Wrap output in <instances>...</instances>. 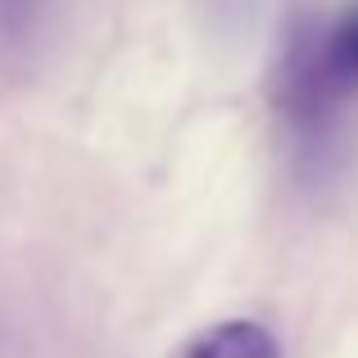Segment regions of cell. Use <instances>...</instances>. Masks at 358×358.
Listing matches in <instances>:
<instances>
[{"label": "cell", "mask_w": 358, "mask_h": 358, "mask_svg": "<svg viewBox=\"0 0 358 358\" xmlns=\"http://www.w3.org/2000/svg\"><path fill=\"white\" fill-rule=\"evenodd\" d=\"M358 100V0L322 23H295L272 64V105L304 145L322 150Z\"/></svg>", "instance_id": "obj_1"}, {"label": "cell", "mask_w": 358, "mask_h": 358, "mask_svg": "<svg viewBox=\"0 0 358 358\" xmlns=\"http://www.w3.org/2000/svg\"><path fill=\"white\" fill-rule=\"evenodd\" d=\"M173 358H281V345L272 341L268 327L250 322V317H227L177 345Z\"/></svg>", "instance_id": "obj_2"}, {"label": "cell", "mask_w": 358, "mask_h": 358, "mask_svg": "<svg viewBox=\"0 0 358 358\" xmlns=\"http://www.w3.org/2000/svg\"><path fill=\"white\" fill-rule=\"evenodd\" d=\"M45 18V0H0V45L18 50L41 32Z\"/></svg>", "instance_id": "obj_3"}]
</instances>
